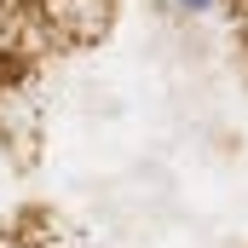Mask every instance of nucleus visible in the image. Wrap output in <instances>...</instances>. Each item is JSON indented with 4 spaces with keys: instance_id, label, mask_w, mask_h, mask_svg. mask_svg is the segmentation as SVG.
Returning a JSON list of instances; mask_svg holds the SVG:
<instances>
[{
    "instance_id": "f257e3e1",
    "label": "nucleus",
    "mask_w": 248,
    "mask_h": 248,
    "mask_svg": "<svg viewBox=\"0 0 248 248\" xmlns=\"http://www.w3.org/2000/svg\"><path fill=\"white\" fill-rule=\"evenodd\" d=\"M173 6H179V12H196V17H208V12H219L225 0H173Z\"/></svg>"
}]
</instances>
